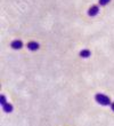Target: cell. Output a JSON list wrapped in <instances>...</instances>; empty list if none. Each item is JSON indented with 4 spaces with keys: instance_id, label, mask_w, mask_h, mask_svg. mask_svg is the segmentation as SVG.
Segmentation results:
<instances>
[{
    "instance_id": "1",
    "label": "cell",
    "mask_w": 114,
    "mask_h": 126,
    "mask_svg": "<svg viewBox=\"0 0 114 126\" xmlns=\"http://www.w3.org/2000/svg\"><path fill=\"white\" fill-rule=\"evenodd\" d=\"M95 100H96V102H97L98 104H101V106H104V107L112 104L111 99H110L107 95H105V94H101V93L96 94V95H95Z\"/></svg>"
},
{
    "instance_id": "2",
    "label": "cell",
    "mask_w": 114,
    "mask_h": 126,
    "mask_svg": "<svg viewBox=\"0 0 114 126\" xmlns=\"http://www.w3.org/2000/svg\"><path fill=\"white\" fill-rule=\"evenodd\" d=\"M99 13V7L98 6H91L90 8H89V10H88V15L89 16H91V17H94V16H96L97 14Z\"/></svg>"
},
{
    "instance_id": "3",
    "label": "cell",
    "mask_w": 114,
    "mask_h": 126,
    "mask_svg": "<svg viewBox=\"0 0 114 126\" xmlns=\"http://www.w3.org/2000/svg\"><path fill=\"white\" fill-rule=\"evenodd\" d=\"M40 45L38 43H36V41H30L29 44H27V48H29L30 50H32V52H34V50H38L39 49Z\"/></svg>"
},
{
    "instance_id": "4",
    "label": "cell",
    "mask_w": 114,
    "mask_h": 126,
    "mask_svg": "<svg viewBox=\"0 0 114 126\" xmlns=\"http://www.w3.org/2000/svg\"><path fill=\"white\" fill-rule=\"evenodd\" d=\"M22 47H23V43L21 40H14L12 43V48H14V49H21Z\"/></svg>"
},
{
    "instance_id": "5",
    "label": "cell",
    "mask_w": 114,
    "mask_h": 126,
    "mask_svg": "<svg viewBox=\"0 0 114 126\" xmlns=\"http://www.w3.org/2000/svg\"><path fill=\"white\" fill-rule=\"evenodd\" d=\"M2 109L5 112H12V111H13V106H12L10 103H6V104L2 106Z\"/></svg>"
},
{
    "instance_id": "6",
    "label": "cell",
    "mask_w": 114,
    "mask_h": 126,
    "mask_svg": "<svg viewBox=\"0 0 114 126\" xmlns=\"http://www.w3.org/2000/svg\"><path fill=\"white\" fill-rule=\"evenodd\" d=\"M90 54H91V52L89 49H83L80 52V56L83 57V59H87V57L90 56Z\"/></svg>"
},
{
    "instance_id": "7",
    "label": "cell",
    "mask_w": 114,
    "mask_h": 126,
    "mask_svg": "<svg viewBox=\"0 0 114 126\" xmlns=\"http://www.w3.org/2000/svg\"><path fill=\"white\" fill-rule=\"evenodd\" d=\"M110 1H111V0H99L98 2H99L101 6H106L107 3H110Z\"/></svg>"
},
{
    "instance_id": "8",
    "label": "cell",
    "mask_w": 114,
    "mask_h": 126,
    "mask_svg": "<svg viewBox=\"0 0 114 126\" xmlns=\"http://www.w3.org/2000/svg\"><path fill=\"white\" fill-rule=\"evenodd\" d=\"M0 103H1V106H3V104H6V96L5 95H1L0 96Z\"/></svg>"
},
{
    "instance_id": "9",
    "label": "cell",
    "mask_w": 114,
    "mask_h": 126,
    "mask_svg": "<svg viewBox=\"0 0 114 126\" xmlns=\"http://www.w3.org/2000/svg\"><path fill=\"white\" fill-rule=\"evenodd\" d=\"M111 109L114 111V102H112V104H111Z\"/></svg>"
}]
</instances>
